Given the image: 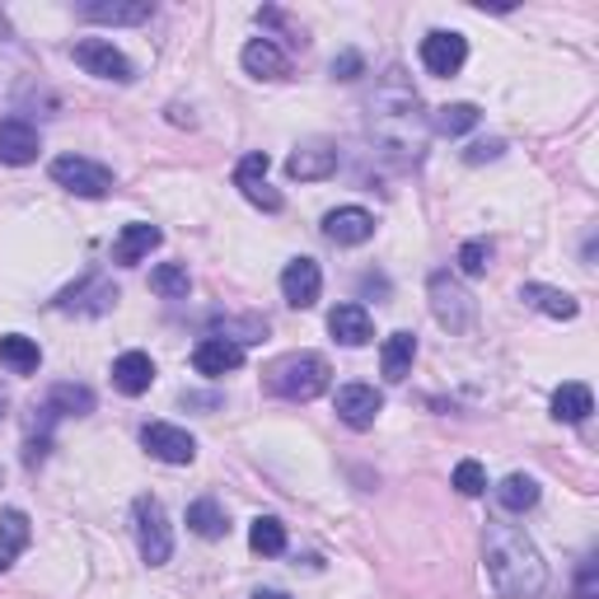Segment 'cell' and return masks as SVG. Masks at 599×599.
<instances>
[{
	"label": "cell",
	"instance_id": "1",
	"mask_svg": "<svg viewBox=\"0 0 599 599\" xmlns=\"http://www.w3.org/2000/svg\"><path fill=\"white\" fill-rule=\"evenodd\" d=\"M482 567L501 599H539L548 590V567L539 558V548L516 525H487Z\"/></svg>",
	"mask_w": 599,
	"mask_h": 599
},
{
	"label": "cell",
	"instance_id": "2",
	"mask_svg": "<svg viewBox=\"0 0 599 599\" xmlns=\"http://www.w3.org/2000/svg\"><path fill=\"white\" fill-rule=\"evenodd\" d=\"M370 131L380 137V146L398 160H421L427 150V118H421V99L417 90H408L403 80H389L380 94L370 99Z\"/></svg>",
	"mask_w": 599,
	"mask_h": 599
},
{
	"label": "cell",
	"instance_id": "3",
	"mask_svg": "<svg viewBox=\"0 0 599 599\" xmlns=\"http://www.w3.org/2000/svg\"><path fill=\"white\" fill-rule=\"evenodd\" d=\"M268 389L286 403H309L328 389V361L315 351H296V357H281L268 366Z\"/></svg>",
	"mask_w": 599,
	"mask_h": 599
},
{
	"label": "cell",
	"instance_id": "4",
	"mask_svg": "<svg viewBox=\"0 0 599 599\" xmlns=\"http://www.w3.org/2000/svg\"><path fill=\"white\" fill-rule=\"evenodd\" d=\"M427 296H431V315L440 328H450V332H469L478 323V300L463 291L459 277L455 272H431L427 281Z\"/></svg>",
	"mask_w": 599,
	"mask_h": 599
},
{
	"label": "cell",
	"instance_id": "5",
	"mask_svg": "<svg viewBox=\"0 0 599 599\" xmlns=\"http://www.w3.org/2000/svg\"><path fill=\"white\" fill-rule=\"evenodd\" d=\"M131 525H137V548L150 567H164L173 558V535L160 497H137L131 501Z\"/></svg>",
	"mask_w": 599,
	"mask_h": 599
},
{
	"label": "cell",
	"instance_id": "6",
	"mask_svg": "<svg viewBox=\"0 0 599 599\" xmlns=\"http://www.w3.org/2000/svg\"><path fill=\"white\" fill-rule=\"evenodd\" d=\"M52 183H61L76 197H108L113 192V169H103L99 160H84V154H57Z\"/></svg>",
	"mask_w": 599,
	"mask_h": 599
},
{
	"label": "cell",
	"instance_id": "7",
	"mask_svg": "<svg viewBox=\"0 0 599 599\" xmlns=\"http://www.w3.org/2000/svg\"><path fill=\"white\" fill-rule=\"evenodd\" d=\"M71 57H76V66H84V71L99 76V80H113V84L137 80V66H131L108 38H80L71 48Z\"/></svg>",
	"mask_w": 599,
	"mask_h": 599
},
{
	"label": "cell",
	"instance_id": "8",
	"mask_svg": "<svg viewBox=\"0 0 599 599\" xmlns=\"http://www.w3.org/2000/svg\"><path fill=\"white\" fill-rule=\"evenodd\" d=\"M469 61V38L455 33V29H436L421 38V66L431 76H459V66Z\"/></svg>",
	"mask_w": 599,
	"mask_h": 599
},
{
	"label": "cell",
	"instance_id": "9",
	"mask_svg": "<svg viewBox=\"0 0 599 599\" xmlns=\"http://www.w3.org/2000/svg\"><path fill=\"white\" fill-rule=\"evenodd\" d=\"M268 169H272L268 150L243 154V160L234 164V188H239L243 197H249L253 207H262V211H281V192H272V188H268Z\"/></svg>",
	"mask_w": 599,
	"mask_h": 599
},
{
	"label": "cell",
	"instance_id": "10",
	"mask_svg": "<svg viewBox=\"0 0 599 599\" xmlns=\"http://www.w3.org/2000/svg\"><path fill=\"white\" fill-rule=\"evenodd\" d=\"M141 446L160 463H192L197 459V440L183 427H169V421H150V427H141Z\"/></svg>",
	"mask_w": 599,
	"mask_h": 599
},
{
	"label": "cell",
	"instance_id": "11",
	"mask_svg": "<svg viewBox=\"0 0 599 599\" xmlns=\"http://www.w3.org/2000/svg\"><path fill=\"white\" fill-rule=\"evenodd\" d=\"M380 412H385V393L375 385H342L338 389V417L351 431H370Z\"/></svg>",
	"mask_w": 599,
	"mask_h": 599
},
{
	"label": "cell",
	"instance_id": "12",
	"mask_svg": "<svg viewBox=\"0 0 599 599\" xmlns=\"http://www.w3.org/2000/svg\"><path fill=\"white\" fill-rule=\"evenodd\" d=\"M323 239L338 249H357V243L375 239V216L366 207H338L323 216Z\"/></svg>",
	"mask_w": 599,
	"mask_h": 599
},
{
	"label": "cell",
	"instance_id": "13",
	"mask_svg": "<svg viewBox=\"0 0 599 599\" xmlns=\"http://www.w3.org/2000/svg\"><path fill=\"white\" fill-rule=\"evenodd\" d=\"M319 291H323V272H319L315 258H291V262H286V272H281L286 305L309 309V305H319Z\"/></svg>",
	"mask_w": 599,
	"mask_h": 599
},
{
	"label": "cell",
	"instance_id": "14",
	"mask_svg": "<svg viewBox=\"0 0 599 599\" xmlns=\"http://www.w3.org/2000/svg\"><path fill=\"white\" fill-rule=\"evenodd\" d=\"M286 173L300 179V183L332 179V173H338V146H332V141H305L291 160H286Z\"/></svg>",
	"mask_w": 599,
	"mask_h": 599
},
{
	"label": "cell",
	"instance_id": "15",
	"mask_svg": "<svg viewBox=\"0 0 599 599\" xmlns=\"http://www.w3.org/2000/svg\"><path fill=\"white\" fill-rule=\"evenodd\" d=\"M243 366V342L234 338H202L192 351V370L207 375V380H220V375H230Z\"/></svg>",
	"mask_w": 599,
	"mask_h": 599
},
{
	"label": "cell",
	"instance_id": "16",
	"mask_svg": "<svg viewBox=\"0 0 599 599\" xmlns=\"http://www.w3.org/2000/svg\"><path fill=\"white\" fill-rule=\"evenodd\" d=\"M38 131L24 122V118H0V164H33L38 160Z\"/></svg>",
	"mask_w": 599,
	"mask_h": 599
},
{
	"label": "cell",
	"instance_id": "17",
	"mask_svg": "<svg viewBox=\"0 0 599 599\" xmlns=\"http://www.w3.org/2000/svg\"><path fill=\"white\" fill-rule=\"evenodd\" d=\"M118 291L108 286L99 272H90L80 286H71V291H61L57 296V309H80V315H103V309H113Z\"/></svg>",
	"mask_w": 599,
	"mask_h": 599
},
{
	"label": "cell",
	"instance_id": "18",
	"mask_svg": "<svg viewBox=\"0 0 599 599\" xmlns=\"http://www.w3.org/2000/svg\"><path fill=\"white\" fill-rule=\"evenodd\" d=\"M160 226H150V220H131V226L118 234L113 243V262H122V268H137L141 258H150V249H160Z\"/></svg>",
	"mask_w": 599,
	"mask_h": 599
},
{
	"label": "cell",
	"instance_id": "19",
	"mask_svg": "<svg viewBox=\"0 0 599 599\" xmlns=\"http://www.w3.org/2000/svg\"><path fill=\"white\" fill-rule=\"evenodd\" d=\"M150 385H154V361L146 357V351H122V357L113 361V389L118 393L141 398Z\"/></svg>",
	"mask_w": 599,
	"mask_h": 599
},
{
	"label": "cell",
	"instance_id": "20",
	"mask_svg": "<svg viewBox=\"0 0 599 599\" xmlns=\"http://www.w3.org/2000/svg\"><path fill=\"white\" fill-rule=\"evenodd\" d=\"M328 332L338 338L342 347H366L375 338V323L366 315V305H338L328 315Z\"/></svg>",
	"mask_w": 599,
	"mask_h": 599
},
{
	"label": "cell",
	"instance_id": "21",
	"mask_svg": "<svg viewBox=\"0 0 599 599\" xmlns=\"http://www.w3.org/2000/svg\"><path fill=\"white\" fill-rule=\"evenodd\" d=\"M239 61H243V71L258 76V80H281L286 71H291V61H286V52L277 48L272 38H253L249 48L239 52Z\"/></svg>",
	"mask_w": 599,
	"mask_h": 599
},
{
	"label": "cell",
	"instance_id": "22",
	"mask_svg": "<svg viewBox=\"0 0 599 599\" xmlns=\"http://www.w3.org/2000/svg\"><path fill=\"white\" fill-rule=\"evenodd\" d=\"M520 300L535 305L539 315H548V319H576V315H581L576 296L558 291V286H543V281H525V286H520Z\"/></svg>",
	"mask_w": 599,
	"mask_h": 599
},
{
	"label": "cell",
	"instance_id": "23",
	"mask_svg": "<svg viewBox=\"0 0 599 599\" xmlns=\"http://www.w3.org/2000/svg\"><path fill=\"white\" fill-rule=\"evenodd\" d=\"M412 361H417V332H408V328H398V332H389L385 338V351H380V370H385V380H408V370H412Z\"/></svg>",
	"mask_w": 599,
	"mask_h": 599
},
{
	"label": "cell",
	"instance_id": "24",
	"mask_svg": "<svg viewBox=\"0 0 599 599\" xmlns=\"http://www.w3.org/2000/svg\"><path fill=\"white\" fill-rule=\"evenodd\" d=\"M590 412H595V393H590V385L567 380L558 393H552V417L567 421V427H581Z\"/></svg>",
	"mask_w": 599,
	"mask_h": 599
},
{
	"label": "cell",
	"instance_id": "25",
	"mask_svg": "<svg viewBox=\"0 0 599 599\" xmlns=\"http://www.w3.org/2000/svg\"><path fill=\"white\" fill-rule=\"evenodd\" d=\"M150 0H131V6H122V0H90L80 14L94 19V24H146L150 19Z\"/></svg>",
	"mask_w": 599,
	"mask_h": 599
},
{
	"label": "cell",
	"instance_id": "26",
	"mask_svg": "<svg viewBox=\"0 0 599 599\" xmlns=\"http://www.w3.org/2000/svg\"><path fill=\"white\" fill-rule=\"evenodd\" d=\"M29 539H33V529H29L24 510H6V516H0V571L14 567V558L29 548Z\"/></svg>",
	"mask_w": 599,
	"mask_h": 599
},
{
	"label": "cell",
	"instance_id": "27",
	"mask_svg": "<svg viewBox=\"0 0 599 599\" xmlns=\"http://www.w3.org/2000/svg\"><path fill=\"white\" fill-rule=\"evenodd\" d=\"M188 529H192L197 539H226L230 535V520H226V510H220L216 497H202V501L188 506Z\"/></svg>",
	"mask_w": 599,
	"mask_h": 599
},
{
	"label": "cell",
	"instance_id": "28",
	"mask_svg": "<svg viewBox=\"0 0 599 599\" xmlns=\"http://www.w3.org/2000/svg\"><path fill=\"white\" fill-rule=\"evenodd\" d=\"M497 501H501V510H510V516H525V510L539 506V482L529 473H510L497 487Z\"/></svg>",
	"mask_w": 599,
	"mask_h": 599
},
{
	"label": "cell",
	"instance_id": "29",
	"mask_svg": "<svg viewBox=\"0 0 599 599\" xmlns=\"http://www.w3.org/2000/svg\"><path fill=\"white\" fill-rule=\"evenodd\" d=\"M478 122H482L478 103H446V108H436V118H427L436 137H463V131H473Z\"/></svg>",
	"mask_w": 599,
	"mask_h": 599
},
{
	"label": "cell",
	"instance_id": "30",
	"mask_svg": "<svg viewBox=\"0 0 599 599\" xmlns=\"http://www.w3.org/2000/svg\"><path fill=\"white\" fill-rule=\"evenodd\" d=\"M42 412H52V417H90L94 412V393L84 385H57L48 393V403H42Z\"/></svg>",
	"mask_w": 599,
	"mask_h": 599
},
{
	"label": "cell",
	"instance_id": "31",
	"mask_svg": "<svg viewBox=\"0 0 599 599\" xmlns=\"http://www.w3.org/2000/svg\"><path fill=\"white\" fill-rule=\"evenodd\" d=\"M0 366H10L14 375H33L42 366V351L24 332H10V338H0Z\"/></svg>",
	"mask_w": 599,
	"mask_h": 599
},
{
	"label": "cell",
	"instance_id": "32",
	"mask_svg": "<svg viewBox=\"0 0 599 599\" xmlns=\"http://www.w3.org/2000/svg\"><path fill=\"white\" fill-rule=\"evenodd\" d=\"M249 548L262 552V558H277V552H286V525L277 516H258L253 529H249Z\"/></svg>",
	"mask_w": 599,
	"mask_h": 599
},
{
	"label": "cell",
	"instance_id": "33",
	"mask_svg": "<svg viewBox=\"0 0 599 599\" xmlns=\"http://www.w3.org/2000/svg\"><path fill=\"white\" fill-rule=\"evenodd\" d=\"M150 291H160L164 300H183L192 291V277L183 262H160V268L150 272Z\"/></svg>",
	"mask_w": 599,
	"mask_h": 599
},
{
	"label": "cell",
	"instance_id": "34",
	"mask_svg": "<svg viewBox=\"0 0 599 599\" xmlns=\"http://www.w3.org/2000/svg\"><path fill=\"white\" fill-rule=\"evenodd\" d=\"M455 492H459V497H482V492H487V473H482L478 459L455 463Z\"/></svg>",
	"mask_w": 599,
	"mask_h": 599
},
{
	"label": "cell",
	"instance_id": "35",
	"mask_svg": "<svg viewBox=\"0 0 599 599\" xmlns=\"http://www.w3.org/2000/svg\"><path fill=\"white\" fill-rule=\"evenodd\" d=\"M487 262H492V243H487V239H469V243L459 249V272H463V277H482Z\"/></svg>",
	"mask_w": 599,
	"mask_h": 599
},
{
	"label": "cell",
	"instance_id": "36",
	"mask_svg": "<svg viewBox=\"0 0 599 599\" xmlns=\"http://www.w3.org/2000/svg\"><path fill=\"white\" fill-rule=\"evenodd\" d=\"M576 599H599V586H595V558L581 562V581H576Z\"/></svg>",
	"mask_w": 599,
	"mask_h": 599
},
{
	"label": "cell",
	"instance_id": "37",
	"mask_svg": "<svg viewBox=\"0 0 599 599\" xmlns=\"http://www.w3.org/2000/svg\"><path fill=\"white\" fill-rule=\"evenodd\" d=\"M357 71H361V57L357 52H342L338 61H332V76H338V80H357Z\"/></svg>",
	"mask_w": 599,
	"mask_h": 599
},
{
	"label": "cell",
	"instance_id": "38",
	"mask_svg": "<svg viewBox=\"0 0 599 599\" xmlns=\"http://www.w3.org/2000/svg\"><path fill=\"white\" fill-rule=\"evenodd\" d=\"M501 150H506L501 141H482V146H473V150H463V160H469V164H482V160H497Z\"/></svg>",
	"mask_w": 599,
	"mask_h": 599
},
{
	"label": "cell",
	"instance_id": "39",
	"mask_svg": "<svg viewBox=\"0 0 599 599\" xmlns=\"http://www.w3.org/2000/svg\"><path fill=\"white\" fill-rule=\"evenodd\" d=\"M253 599H291V595H281V590H253Z\"/></svg>",
	"mask_w": 599,
	"mask_h": 599
},
{
	"label": "cell",
	"instance_id": "40",
	"mask_svg": "<svg viewBox=\"0 0 599 599\" xmlns=\"http://www.w3.org/2000/svg\"><path fill=\"white\" fill-rule=\"evenodd\" d=\"M0 417H6V398H0Z\"/></svg>",
	"mask_w": 599,
	"mask_h": 599
}]
</instances>
